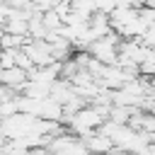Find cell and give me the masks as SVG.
Instances as JSON below:
<instances>
[{
	"instance_id": "obj_3",
	"label": "cell",
	"mask_w": 155,
	"mask_h": 155,
	"mask_svg": "<svg viewBox=\"0 0 155 155\" xmlns=\"http://www.w3.org/2000/svg\"><path fill=\"white\" fill-rule=\"evenodd\" d=\"M34 12V10H31ZM31 12H17V10H10L7 12V19L2 24V31L5 34H12V36H29V17Z\"/></svg>"
},
{
	"instance_id": "obj_6",
	"label": "cell",
	"mask_w": 155,
	"mask_h": 155,
	"mask_svg": "<svg viewBox=\"0 0 155 155\" xmlns=\"http://www.w3.org/2000/svg\"><path fill=\"white\" fill-rule=\"evenodd\" d=\"M0 155H5V153H2V150H0Z\"/></svg>"
},
{
	"instance_id": "obj_4",
	"label": "cell",
	"mask_w": 155,
	"mask_h": 155,
	"mask_svg": "<svg viewBox=\"0 0 155 155\" xmlns=\"http://www.w3.org/2000/svg\"><path fill=\"white\" fill-rule=\"evenodd\" d=\"M82 143H85V148H87V153H90V155H109V153L114 150L111 138H107V136H104V133H99V131H94L92 136H87Z\"/></svg>"
},
{
	"instance_id": "obj_1",
	"label": "cell",
	"mask_w": 155,
	"mask_h": 155,
	"mask_svg": "<svg viewBox=\"0 0 155 155\" xmlns=\"http://www.w3.org/2000/svg\"><path fill=\"white\" fill-rule=\"evenodd\" d=\"M121 41H124V39L111 31V34L97 39V41L87 48V53H90L97 63H102V65H116V63H119V46H121Z\"/></svg>"
},
{
	"instance_id": "obj_5",
	"label": "cell",
	"mask_w": 155,
	"mask_h": 155,
	"mask_svg": "<svg viewBox=\"0 0 155 155\" xmlns=\"http://www.w3.org/2000/svg\"><path fill=\"white\" fill-rule=\"evenodd\" d=\"M22 155H48V150H46V148H29V150H24Z\"/></svg>"
},
{
	"instance_id": "obj_2",
	"label": "cell",
	"mask_w": 155,
	"mask_h": 155,
	"mask_svg": "<svg viewBox=\"0 0 155 155\" xmlns=\"http://www.w3.org/2000/svg\"><path fill=\"white\" fill-rule=\"evenodd\" d=\"M22 51L27 53V58L34 63V68H44V65H51V63H58L53 58V51H51V44L48 41H36V39H29Z\"/></svg>"
}]
</instances>
